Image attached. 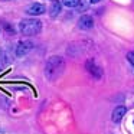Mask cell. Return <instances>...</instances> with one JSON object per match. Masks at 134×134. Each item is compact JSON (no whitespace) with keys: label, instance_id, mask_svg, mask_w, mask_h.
<instances>
[{"label":"cell","instance_id":"9c48e42d","mask_svg":"<svg viewBox=\"0 0 134 134\" xmlns=\"http://www.w3.org/2000/svg\"><path fill=\"white\" fill-rule=\"evenodd\" d=\"M61 9H62L61 2H58V0H53L52 4H51V9H49V15L52 16V18H56V16L61 13Z\"/></svg>","mask_w":134,"mask_h":134},{"label":"cell","instance_id":"30bf717a","mask_svg":"<svg viewBox=\"0 0 134 134\" xmlns=\"http://www.w3.org/2000/svg\"><path fill=\"white\" fill-rule=\"evenodd\" d=\"M79 3H81V0H62V4L66 7H76L79 6Z\"/></svg>","mask_w":134,"mask_h":134},{"label":"cell","instance_id":"7a4b0ae2","mask_svg":"<svg viewBox=\"0 0 134 134\" xmlns=\"http://www.w3.org/2000/svg\"><path fill=\"white\" fill-rule=\"evenodd\" d=\"M42 29V22L38 19H23L19 23V30L25 36H33L38 35Z\"/></svg>","mask_w":134,"mask_h":134},{"label":"cell","instance_id":"8992f818","mask_svg":"<svg viewBox=\"0 0 134 134\" xmlns=\"http://www.w3.org/2000/svg\"><path fill=\"white\" fill-rule=\"evenodd\" d=\"M92 26H94V20H92V18H91V16L84 15V16H81V18H79V20H78V27H79V29L90 30V29H92Z\"/></svg>","mask_w":134,"mask_h":134},{"label":"cell","instance_id":"5b68a950","mask_svg":"<svg viewBox=\"0 0 134 134\" xmlns=\"http://www.w3.org/2000/svg\"><path fill=\"white\" fill-rule=\"evenodd\" d=\"M45 12H46V7L41 3H33L30 6H27L26 9V13L29 16H39V15H43Z\"/></svg>","mask_w":134,"mask_h":134},{"label":"cell","instance_id":"4fadbf2b","mask_svg":"<svg viewBox=\"0 0 134 134\" xmlns=\"http://www.w3.org/2000/svg\"><path fill=\"white\" fill-rule=\"evenodd\" d=\"M4 2H7V0H4Z\"/></svg>","mask_w":134,"mask_h":134},{"label":"cell","instance_id":"277c9868","mask_svg":"<svg viewBox=\"0 0 134 134\" xmlns=\"http://www.w3.org/2000/svg\"><path fill=\"white\" fill-rule=\"evenodd\" d=\"M85 66H87L88 72H90L91 75L94 76V78L99 79V78L102 76V69H101V68H99L98 65L95 64V62L92 61V59H88V61H87V65H85Z\"/></svg>","mask_w":134,"mask_h":134},{"label":"cell","instance_id":"7c38bea8","mask_svg":"<svg viewBox=\"0 0 134 134\" xmlns=\"http://www.w3.org/2000/svg\"><path fill=\"white\" fill-rule=\"evenodd\" d=\"M90 2H91L92 4H95V3H98V2H101V0H90Z\"/></svg>","mask_w":134,"mask_h":134},{"label":"cell","instance_id":"52a82bcc","mask_svg":"<svg viewBox=\"0 0 134 134\" xmlns=\"http://www.w3.org/2000/svg\"><path fill=\"white\" fill-rule=\"evenodd\" d=\"M125 114H127V108H125L124 105H118V107H115V110L113 111V121L114 122H120Z\"/></svg>","mask_w":134,"mask_h":134},{"label":"cell","instance_id":"8fae6325","mask_svg":"<svg viewBox=\"0 0 134 134\" xmlns=\"http://www.w3.org/2000/svg\"><path fill=\"white\" fill-rule=\"evenodd\" d=\"M127 59H128V62H130V64L134 66V51H133V52H128L127 53Z\"/></svg>","mask_w":134,"mask_h":134},{"label":"cell","instance_id":"6da1fadb","mask_svg":"<svg viewBox=\"0 0 134 134\" xmlns=\"http://www.w3.org/2000/svg\"><path fill=\"white\" fill-rule=\"evenodd\" d=\"M64 69H65V59L62 56L53 55L46 61V65H45V76L49 81H55V79H58L62 75Z\"/></svg>","mask_w":134,"mask_h":134},{"label":"cell","instance_id":"3957f363","mask_svg":"<svg viewBox=\"0 0 134 134\" xmlns=\"http://www.w3.org/2000/svg\"><path fill=\"white\" fill-rule=\"evenodd\" d=\"M32 49H33L32 42L30 41H22V42H19V45L16 46V56L22 58V56H25L26 53H29Z\"/></svg>","mask_w":134,"mask_h":134},{"label":"cell","instance_id":"ba28073f","mask_svg":"<svg viewBox=\"0 0 134 134\" xmlns=\"http://www.w3.org/2000/svg\"><path fill=\"white\" fill-rule=\"evenodd\" d=\"M10 61H12V58H10L9 52L4 51V49H0V69L7 66V65L10 64Z\"/></svg>","mask_w":134,"mask_h":134}]
</instances>
